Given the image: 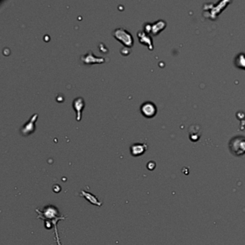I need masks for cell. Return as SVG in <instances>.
I'll return each mask as SVG.
<instances>
[{
  "label": "cell",
  "instance_id": "4",
  "mask_svg": "<svg viewBox=\"0 0 245 245\" xmlns=\"http://www.w3.org/2000/svg\"><path fill=\"white\" fill-rule=\"evenodd\" d=\"M38 118V114H34L30 117V120L27 121L20 129V133L23 136H28L35 131V122Z\"/></svg>",
  "mask_w": 245,
  "mask_h": 245
},
{
  "label": "cell",
  "instance_id": "7",
  "mask_svg": "<svg viewBox=\"0 0 245 245\" xmlns=\"http://www.w3.org/2000/svg\"><path fill=\"white\" fill-rule=\"evenodd\" d=\"M73 107L76 112V120H81L82 111L85 107V101L82 97H77L73 102Z\"/></svg>",
  "mask_w": 245,
  "mask_h": 245
},
{
  "label": "cell",
  "instance_id": "8",
  "mask_svg": "<svg viewBox=\"0 0 245 245\" xmlns=\"http://www.w3.org/2000/svg\"><path fill=\"white\" fill-rule=\"evenodd\" d=\"M147 145L143 143H135L130 147L131 155L134 157L140 156L147 150Z\"/></svg>",
  "mask_w": 245,
  "mask_h": 245
},
{
  "label": "cell",
  "instance_id": "5",
  "mask_svg": "<svg viewBox=\"0 0 245 245\" xmlns=\"http://www.w3.org/2000/svg\"><path fill=\"white\" fill-rule=\"evenodd\" d=\"M81 61L84 63V64L86 65L96 64V63L101 64V63H105V61H106L104 58L95 56L92 50H89L86 54L84 55V56H81Z\"/></svg>",
  "mask_w": 245,
  "mask_h": 245
},
{
  "label": "cell",
  "instance_id": "10",
  "mask_svg": "<svg viewBox=\"0 0 245 245\" xmlns=\"http://www.w3.org/2000/svg\"><path fill=\"white\" fill-rule=\"evenodd\" d=\"M80 196H84V197L86 198V200H88V201L92 204H93V205H96L99 206H102V202H99L96 196H95L94 195H93V194L90 193L89 192L81 191V194Z\"/></svg>",
  "mask_w": 245,
  "mask_h": 245
},
{
  "label": "cell",
  "instance_id": "2",
  "mask_svg": "<svg viewBox=\"0 0 245 245\" xmlns=\"http://www.w3.org/2000/svg\"><path fill=\"white\" fill-rule=\"evenodd\" d=\"M112 35L115 39L120 42L127 48H132L134 45L132 35L124 28H117L112 32Z\"/></svg>",
  "mask_w": 245,
  "mask_h": 245
},
{
  "label": "cell",
  "instance_id": "6",
  "mask_svg": "<svg viewBox=\"0 0 245 245\" xmlns=\"http://www.w3.org/2000/svg\"><path fill=\"white\" fill-rule=\"evenodd\" d=\"M140 111L143 116L147 117V118H151L156 114L157 108L153 102H147L142 104L140 106Z\"/></svg>",
  "mask_w": 245,
  "mask_h": 245
},
{
  "label": "cell",
  "instance_id": "11",
  "mask_svg": "<svg viewBox=\"0 0 245 245\" xmlns=\"http://www.w3.org/2000/svg\"><path fill=\"white\" fill-rule=\"evenodd\" d=\"M165 22H163V21H158L157 22H155V24L153 25H151V30L152 32L154 34V35H156L158 32L163 29V27H165Z\"/></svg>",
  "mask_w": 245,
  "mask_h": 245
},
{
  "label": "cell",
  "instance_id": "3",
  "mask_svg": "<svg viewBox=\"0 0 245 245\" xmlns=\"http://www.w3.org/2000/svg\"><path fill=\"white\" fill-rule=\"evenodd\" d=\"M229 149L232 154L240 156L245 154V137L236 136L231 139L229 142Z\"/></svg>",
  "mask_w": 245,
  "mask_h": 245
},
{
  "label": "cell",
  "instance_id": "1",
  "mask_svg": "<svg viewBox=\"0 0 245 245\" xmlns=\"http://www.w3.org/2000/svg\"><path fill=\"white\" fill-rule=\"evenodd\" d=\"M36 211L38 213V218L44 221H49V222L53 223L55 227V234H56V240L58 245H61L60 242V238L58 236V233L57 229V223L60 220L66 219V217L62 216H59V211L58 209L54 206L48 205L44 208L43 211H40L39 209H36Z\"/></svg>",
  "mask_w": 245,
  "mask_h": 245
},
{
  "label": "cell",
  "instance_id": "9",
  "mask_svg": "<svg viewBox=\"0 0 245 245\" xmlns=\"http://www.w3.org/2000/svg\"><path fill=\"white\" fill-rule=\"evenodd\" d=\"M137 38H139V42H140L142 44L147 45L148 46L149 49L153 50V41H152L150 36L147 35L146 32L142 31H139L137 32Z\"/></svg>",
  "mask_w": 245,
  "mask_h": 245
}]
</instances>
